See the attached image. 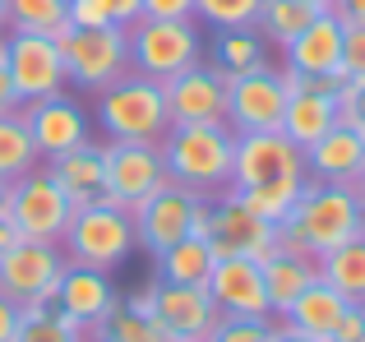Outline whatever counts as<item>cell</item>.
<instances>
[{
	"instance_id": "cell-34",
	"label": "cell",
	"mask_w": 365,
	"mask_h": 342,
	"mask_svg": "<svg viewBox=\"0 0 365 342\" xmlns=\"http://www.w3.org/2000/svg\"><path fill=\"white\" fill-rule=\"evenodd\" d=\"M277 319L273 315H222L208 342H273Z\"/></svg>"
},
{
	"instance_id": "cell-40",
	"label": "cell",
	"mask_w": 365,
	"mask_h": 342,
	"mask_svg": "<svg viewBox=\"0 0 365 342\" xmlns=\"http://www.w3.org/2000/svg\"><path fill=\"white\" fill-rule=\"evenodd\" d=\"M70 24L74 28H102V24H111V14L102 0H70Z\"/></svg>"
},
{
	"instance_id": "cell-5",
	"label": "cell",
	"mask_w": 365,
	"mask_h": 342,
	"mask_svg": "<svg viewBox=\"0 0 365 342\" xmlns=\"http://www.w3.org/2000/svg\"><path fill=\"white\" fill-rule=\"evenodd\" d=\"M208 213H213V199L195 195L185 185H162L148 204L134 208V241L143 254H167L171 245H180L185 236H208Z\"/></svg>"
},
{
	"instance_id": "cell-22",
	"label": "cell",
	"mask_w": 365,
	"mask_h": 342,
	"mask_svg": "<svg viewBox=\"0 0 365 342\" xmlns=\"http://www.w3.org/2000/svg\"><path fill=\"white\" fill-rule=\"evenodd\" d=\"M365 171V144L361 130L338 120L324 139H314L305 148V176L324 180V185H356V176Z\"/></svg>"
},
{
	"instance_id": "cell-6",
	"label": "cell",
	"mask_w": 365,
	"mask_h": 342,
	"mask_svg": "<svg viewBox=\"0 0 365 342\" xmlns=\"http://www.w3.org/2000/svg\"><path fill=\"white\" fill-rule=\"evenodd\" d=\"M125 37H130V70L158 83L204 61V37L195 19H134Z\"/></svg>"
},
{
	"instance_id": "cell-51",
	"label": "cell",
	"mask_w": 365,
	"mask_h": 342,
	"mask_svg": "<svg viewBox=\"0 0 365 342\" xmlns=\"http://www.w3.org/2000/svg\"><path fill=\"white\" fill-rule=\"evenodd\" d=\"M5 195H9V185H0V208H5Z\"/></svg>"
},
{
	"instance_id": "cell-35",
	"label": "cell",
	"mask_w": 365,
	"mask_h": 342,
	"mask_svg": "<svg viewBox=\"0 0 365 342\" xmlns=\"http://www.w3.org/2000/svg\"><path fill=\"white\" fill-rule=\"evenodd\" d=\"M259 0H195V19H204L208 28H245L255 24Z\"/></svg>"
},
{
	"instance_id": "cell-26",
	"label": "cell",
	"mask_w": 365,
	"mask_h": 342,
	"mask_svg": "<svg viewBox=\"0 0 365 342\" xmlns=\"http://www.w3.org/2000/svg\"><path fill=\"white\" fill-rule=\"evenodd\" d=\"M222 79H236V74H250V70H264L268 65V42L255 24L245 28H217V42H213V56H208Z\"/></svg>"
},
{
	"instance_id": "cell-30",
	"label": "cell",
	"mask_w": 365,
	"mask_h": 342,
	"mask_svg": "<svg viewBox=\"0 0 365 342\" xmlns=\"http://www.w3.org/2000/svg\"><path fill=\"white\" fill-rule=\"evenodd\" d=\"M314 14H324L319 5L310 0H259V14H255V28L264 33L268 46H287Z\"/></svg>"
},
{
	"instance_id": "cell-27",
	"label": "cell",
	"mask_w": 365,
	"mask_h": 342,
	"mask_svg": "<svg viewBox=\"0 0 365 342\" xmlns=\"http://www.w3.org/2000/svg\"><path fill=\"white\" fill-rule=\"evenodd\" d=\"M93 333L107 338V342H180L148 306H139L134 296L130 301H116V306L107 310V319H102Z\"/></svg>"
},
{
	"instance_id": "cell-39",
	"label": "cell",
	"mask_w": 365,
	"mask_h": 342,
	"mask_svg": "<svg viewBox=\"0 0 365 342\" xmlns=\"http://www.w3.org/2000/svg\"><path fill=\"white\" fill-rule=\"evenodd\" d=\"M324 342H365V301H351L347 315L338 319V328H333Z\"/></svg>"
},
{
	"instance_id": "cell-18",
	"label": "cell",
	"mask_w": 365,
	"mask_h": 342,
	"mask_svg": "<svg viewBox=\"0 0 365 342\" xmlns=\"http://www.w3.org/2000/svg\"><path fill=\"white\" fill-rule=\"evenodd\" d=\"M162 93H167L171 125H208L227 116V79L208 61L162 79Z\"/></svg>"
},
{
	"instance_id": "cell-2",
	"label": "cell",
	"mask_w": 365,
	"mask_h": 342,
	"mask_svg": "<svg viewBox=\"0 0 365 342\" xmlns=\"http://www.w3.org/2000/svg\"><path fill=\"white\" fill-rule=\"evenodd\" d=\"M232 157H236V130L227 120L171 125L167 139H162L167 176L204 199H217L232 190Z\"/></svg>"
},
{
	"instance_id": "cell-12",
	"label": "cell",
	"mask_w": 365,
	"mask_h": 342,
	"mask_svg": "<svg viewBox=\"0 0 365 342\" xmlns=\"http://www.w3.org/2000/svg\"><path fill=\"white\" fill-rule=\"evenodd\" d=\"M5 70L9 83H14L19 102H37V98H51L61 93L65 83V56L61 42L46 33H5Z\"/></svg>"
},
{
	"instance_id": "cell-54",
	"label": "cell",
	"mask_w": 365,
	"mask_h": 342,
	"mask_svg": "<svg viewBox=\"0 0 365 342\" xmlns=\"http://www.w3.org/2000/svg\"><path fill=\"white\" fill-rule=\"evenodd\" d=\"M361 144H365V125H361Z\"/></svg>"
},
{
	"instance_id": "cell-20",
	"label": "cell",
	"mask_w": 365,
	"mask_h": 342,
	"mask_svg": "<svg viewBox=\"0 0 365 342\" xmlns=\"http://www.w3.org/2000/svg\"><path fill=\"white\" fill-rule=\"evenodd\" d=\"M46 176L61 185V195L70 199V208H88V204H111L107 190V144H79L70 153L42 157Z\"/></svg>"
},
{
	"instance_id": "cell-43",
	"label": "cell",
	"mask_w": 365,
	"mask_h": 342,
	"mask_svg": "<svg viewBox=\"0 0 365 342\" xmlns=\"http://www.w3.org/2000/svg\"><path fill=\"white\" fill-rule=\"evenodd\" d=\"M24 102H19L14 83H9V70H5V37H0V116H9V111H19Z\"/></svg>"
},
{
	"instance_id": "cell-15",
	"label": "cell",
	"mask_w": 365,
	"mask_h": 342,
	"mask_svg": "<svg viewBox=\"0 0 365 342\" xmlns=\"http://www.w3.org/2000/svg\"><path fill=\"white\" fill-rule=\"evenodd\" d=\"M162 185H171L167 162H162V144H107V190L111 204L134 213L148 204Z\"/></svg>"
},
{
	"instance_id": "cell-8",
	"label": "cell",
	"mask_w": 365,
	"mask_h": 342,
	"mask_svg": "<svg viewBox=\"0 0 365 342\" xmlns=\"http://www.w3.org/2000/svg\"><path fill=\"white\" fill-rule=\"evenodd\" d=\"M305 180H310L305 176V153L282 130L236 135L232 190H301Z\"/></svg>"
},
{
	"instance_id": "cell-44",
	"label": "cell",
	"mask_w": 365,
	"mask_h": 342,
	"mask_svg": "<svg viewBox=\"0 0 365 342\" xmlns=\"http://www.w3.org/2000/svg\"><path fill=\"white\" fill-rule=\"evenodd\" d=\"M102 5H107L111 24H120V28H130L134 19H143V0H102Z\"/></svg>"
},
{
	"instance_id": "cell-9",
	"label": "cell",
	"mask_w": 365,
	"mask_h": 342,
	"mask_svg": "<svg viewBox=\"0 0 365 342\" xmlns=\"http://www.w3.org/2000/svg\"><path fill=\"white\" fill-rule=\"evenodd\" d=\"M65 264H70V259H65L61 241H33V236H19V241L0 254V291H5L9 301H19L24 310L51 306Z\"/></svg>"
},
{
	"instance_id": "cell-21",
	"label": "cell",
	"mask_w": 365,
	"mask_h": 342,
	"mask_svg": "<svg viewBox=\"0 0 365 342\" xmlns=\"http://www.w3.org/2000/svg\"><path fill=\"white\" fill-rule=\"evenodd\" d=\"M116 287H111V278L102 269H88V264H65L61 273V287H56V306L65 310V315L74 319L79 328H98L102 319H107V310L116 306Z\"/></svg>"
},
{
	"instance_id": "cell-53",
	"label": "cell",
	"mask_w": 365,
	"mask_h": 342,
	"mask_svg": "<svg viewBox=\"0 0 365 342\" xmlns=\"http://www.w3.org/2000/svg\"><path fill=\"white\" fill-rule=\"evenodd\" d=\"M88 342H107V338H98V333H88Z\"/></svg>"
},
{
	"instance_id": "cell-50",
	"label": "cell",
	"mask_w": 365,
	"mask_h": 342,
	"mask_svg": "<svg viewBox=\"0 0 365 342\" xmlns=\"http://www.w3.org/2000/svg\"><path fill=\"white\" fill-rule=\"evenodd\" d=\"M361 236H365V199H361Z\"/></svg>"
},
{
	"instance_id": "cell-45",
	"label": "cell",
	"mask_w": 365,
	"mask_h": 342,
	"mask_svg": "<svg viewBox=\"0 0 365 342\" xmlns=\"http://www.w3.org/2000/svg\"><path fill=\"white\" fill-rule=\"evenodd\" d=\"M329 9L342 24H365V0H329Z\"/></svg>"
},
{
	"instance_id": "cell-32",
	"label": "cell",
	"mask_w": 365,
	"mask_h": 342,
	"mask_svg": "<svg viewBox=\"0 0 365 342\" xmlns=\"http://www.w3.org/2000/svg\"><path fill=\"white\" fill-rule=\"evenodd\" d=\"M14 342H88V328H79V324H74V319L51 301V306L24 310Z\"/></svg>"
},
{
	"instance_id": "cell-4",
	"label": "cell",
	"mask_w": 365,
	"mask_h": 342,
	"mask_svg": "<svg viewBox=\"0 0 365 342\" xmlns=\"http://www.w3.org/2000/svg\"><path fill=\"white\" fill-rule=\"evenodd\" d=\"M61 250L70 264H88V269H120L139 241H134V217L125 213L120 204H88V208H74L70 227L61 236Z\"/></svg>"
},
{
	"instance_id": "cell-42",
	"label": "cell",
	"mask_w": 365,
	"mask_h": 342,
	"mask_svg": "<svg viewBox=\"0 0 365 342\" xmlns=\"http://www.w3.org/2000/svg\"><path fill=\"white\" fill-rule=\"evenodd\" d=\"M19 319H24V306H19V301H9L5 291H0V342H14Z\"/></svg>"
},
{
	"instance_id": "cell-46",
	"label": "cell",
	"mask_w": 365,
	"mask_h": 342,
	"mask_svg": "<svg viewBox=\"0 0 365 342\" xmlns=\"http://www.w3.org/2000/svg\"><path fill=\"white\" fill-rule=\"evenodd\" d=\"M14 241H19V232H14V222H9V213L0 208V254H5V250H9Z\"/></svg>"
},
{
	"instance_id": "cell-17",
	"label": "cell",
	"mask_w": 365,
	"mask_h": 342,
	"mask_svg": "<svg viewBox=\"0 0 365 342\" xmlns=\"http://www.w3.org/2000/svg\"><path fill=\"white\" fill-rule=\"evenodd\" d=\"M19 116H24V125H28V135H33V144H37V153H42V157L70 153V148H79V144H88V139H93L88 111H83L65 88L51 93V98L24 102Z\"/></svg>"
},
{
	"instance_id": "cell-38",
	"label": "cell",
	"mask_w": 365,
	"mask_h": 342,
	"mask_svg": "<svg viewBox=\"0 0 365 342\" xmlns=\"http://www.w3.org/2000/svg\"><path fill=\"white\" fill-rule=\"evenodd\" d=\"M338 120L347 125H365V79H347L338 83Z\"/></svg>"
},
{
	"instance_id": "cell-10",
	"label": "cell",
	"mask_w": 365,
	"mask_h": 342,
	"mask_svg": "<svg viewBox=\"0 0 365 342\" xmlns=\"http://www.w3.org/2000/svg\"><path fill=\"white\" fill-rule=\"evenodd\" d=\"M5 213L14 222L19 236H33V241H61L65 227H70V199L61 195L46 167H33L28 176L9 180V195H5Z\"/></svg>"
},
{
	"instance_id": "cell-24",
	"label": "cell",
	"mask_w": 365,
	"mask_h": 342,
	"mask_svg": "<svg viewBox=\"0 0 365 342\" xmlns=\"http://www.w3.org/2000/svg\"><path fill=\"white\" fill-rule=\"evenodd\" d=\"M259 273H264L268 310H273V319H282L287 306H292V301L301 296V291L310 287L314 278H319V259H314V254H301V250H287V245H277L268 259H259Z\"/></svg>"
},
{
	"instance_id": "cell-3",
	"label": "cell",
	"mask_w": 365,
	"mask_h": 342,
	"mask_svg": "<svg viewBox=\"0 0 365 342\" xmlns=\"http://www.w3.org/2000/svg\"><path fill=\"white\" fill-rule=\"evenodd\" d=\"M98 125L107 135V144H162L171 130L167 93L158 79L143 74H125V79L107 83L98 93Z\"/></svg>"
},
{
	"instance_id": "cell-7",
	"label": "cell",
	"mask_w": 365,
	"mask_h": 342,
	"mask_svg": "<svg viewBox=\"0 0 365 342\" xmlns=\"http://www.w3.org/2000/svg\"><path fill=\"white\" fill-rule=\"evenodd\" d=\"M65 56V79L79 83L83 93H102L107 83H116L130 74V37L120 24H102V28H61L56 33Z\"/></svg>"
},
{
	"instance_id": "cell-31",
	"label": "cell",
	"mask_w": 365,
	"mask_h": 342,
	"mask_svg": "<svg viewBox=\"0 0 365 342\" xmlns=\"http://www.w3.org/2000/svg\"><path fill=\"white\" fill-rule=\"evenodd\" d=\"M33 167H42V153H37V144H33V135H28L24 116L9 111V116H0V185L28 176Z\"/></svg>"
},
{
	"instance_id": "cell-49",
	"label": "cell",
	"mask_w": 365,
	"mask_h": 342,
	"mask_svg": "<svg viewBox=\"0 0 365 342\" xmlns=\"http://www.w3.org/2000/svg\"><path fill=\"white\" fill-rule=\"evenodd\" d=\"M351 190H356V195L365 199V171H361V176H356V185H351Z\"/></svg>"
},
{
	"instance_id": "cell-52",
	"label": "cell",
	"mask_w": 365,
	"mask_h": 342,
	"mask_svg": "<svg viewBox=\"0 0 365 342\" xmlns=\"http://www.w3.org/2000/svg\"><path fill=\"white\" fill-rule=\"evenodd\" d=\"M310 5H319V9H329V0H310Z\"/></svg>"
},
{
	"instance_id": "cell-33",
	"label": "cell",
	"mask_w": 365,
	"mask_h": 342,
	"mask_svg": "<svg viewBox=\"0 0 365 342\" xmlns=\"http://www.w3.org/2000/svg\"><path fill=\"white\" fill-rule=\"evenodd\" d=\"M9 28L56 37L61 28H70V0H9Z\"/></svg>"
},
{
	"instance_id": "cell-11",
	"label": "cell",
	"mask_w": 365,
	"mask_h": 342,
	"mask_svg": "<svg viewBox=\"0 0 365 342\" xmlns=\"http://www.w3.org/2000/svg\"><path fill=\"white\" fill-rule=\"evenodd\" d=\"M287 88L282 70L277 65H264V70H250V74H236L227 79V125L236 135H255V130H282V116H287Z\"/></svg>"
},
{
	"instance_id": "cell-13",
	"label": "cell",
	"mask_w": 365,
	"mask_h": 342,
	"mask_svg": "<svg viewBox=\"0 0 365 342\" xmlns=\"http://www.w3.org/2000/svg\"><path fill=\"white\" fill-rule=\"evenodd\" d=\"M208 250L217 259H268L277 250V227L255 217L250 208L241 204L236 190L213 199V213H208Z\"/></svg>"
},
{
	"instance_id": "cell-36",
	"label": "cell",
	"mask_w": 365,
	"mask_h": 342,
	"mask_svg": "<svg viewBox=\"0 0 365 342\" xmlns=\"http://www.w3.org/2000/svg\"><path fill=\"white\" fill-rule=\"evenodd\" d=\"M236 195H241V204L255 217H264V222L277 227L287 213H292V204H296V195H301V190H236Z\"/></svg>"
},
{
	"instance_id": "cell-37",
	"label": "cell",
	"mask_w": 365,
	"mask_h": 342,
	"mask_svg": "<svg viewBox=\"0 0 365 342\" xmlns=\"http://www.w3.org/2000/svg\"><path fill=\"white\" fill-rule=\"evenodd\" d=\"M365 79V24H342V83Z\"/></svg>"
},
{
	"instance_id": "cell-29",
	"label": "cell",
	"mask_w": 365,
	"mask_h": 342,
	"mask_svg": "<svg viewBox=\"0 0 365 342\" xmlns=\"http://www.w3.org/2000/svg\"><path fill=\"white\" fill-rule=\"evenodd\" d=\"M319 278L347 301H365V236H351L347 245L329 250L319 259Z\"/></svg>"
},
{
	"instance_id": "cell-16",
	"label": "cell",
	"mask_w": 365,
	"mask_h": 342,
	"mask_svg": "<svg viewBox=\"0 0 365 342\" xmlns=\"http://www.w3.org/2000/svg\"><path fill=\"white\" fill-rule=\"evenodd\" d=\"M277 70H282L287 88H292L287 116H282V135L305 153L314 139H324L338 125V83L333 79H301V74L287 70V65H277Z\"/></svg>"
},
{
	"instance_id": "cell-48",
	"label": "cell",
	"mask_w": 365,
	"mask_h": 342,
	"mask_svg": "<svg viewBox=\"0 0 365 342\" xmlns=\"http://www.w3.org/2000/svg\"><path fill=\"white\" fill-rule=\"evenodd\" d=\"M9 33V0H0V37Z\"/></svg>"
},
{
	"instance_id": "cell-28",
	"label": "cell",
	"mask_w": 365,
	"mask_h": 342,
	"mask_svg": "<svg viewBox=\"0 0 365 342\" xmlns=\"http://www.w3.org/2000/svg\"><path fill=\"white\" fill-rule=\"evenodd\" d=\"M213 264H217V254L208 250L204 236H185V241L171 245L167 254H158V278L185 282V287H208V278H213Z\"/></svg>"
},
{
	"instance_id": "cell-1",
	"label": "cell",
	"mask_w": 365,
	"mask_h": 342,
	"mask_svg": "<svg viewBox=\"0 0 365 342\" xmlns=\"http://www.w3.org/2000/svg\"><path fill=\"white\" fill-rule=\"evenodd\" d=\"M351 236H361V195L351 185L305 180L292 213L277 222V245L314 254V259H324L338 245H347Z\"/></svg>"
},
{
	"instance_id": "cell-14",
	"label": "cell",
	"mask_w": 365,
	"mask_h": 342,
	"mask_svg": "<svg viewBox=\"0 0 365 342\" xmlns=\"http://www.w3.org/2000/svg\"><path fill=\"white\" fill-rule=\"evenodd\" d=\"M134 301L148 306L180 342H208V333L222 319L208 287H185V282H167V278H153L143 291H134Z\"/></svg>"
},
{
	"instance_id": "cell-25",
	"label": "cell",
	"mask_w": 365,
	"mask_h": 342,
	"mask_svg": "<svg viewBox=\"0 0 365 342\" xmlns=\"http://www.w3.org/2000/svg\"><path fill=\"white\" fill-rule=\"evenodd\" d=\"M347 306H351V301L342 296V291H333L324 278H314L310 287L287 306V315L277 319V324L296 328V333H305V338H329L333 328H338V319L347 315Z\"/></svg>"
},
{
	"instance_id": "cell-47",
	"label": "cell",
	"mask_w": 365,
	"mask_h": 342,
	"mask_svg": "<svg viewBox=\"0 0 365 342\" xmlns=\"http://www.w3.org/2000/svg\"><path fill=\"white\" fill-rule=\"evenodd\" d=\"M273 342H324V338H305V333H296V328L277 324V333H273Z\"/></svg>"
},
{
	"instance_id": "cell-41",
	"label": "cell",
	"mask_w": 365,
	"mask_h": 342,
	"mask_svg": "<svg viewBox=\"0 0 365 342\" xmlns=\"http://www.w3.org/2000/svg\"><path fill=\"white\" fill-rule=\"evenodd\" d=\"M143 19H195V0H143Z\"/></svg>"
},
{
	"instance_id": "cell-23",
	"label": "cell",
	"mask_w": 365,
	"mask_h": 342,
	"mask_svg": "<svg viewBox=\"0 0 365 342\" xmlns=\"http://www.w3.org/2000/svg\"><path fill=\"white\" fill-rule=\"evenodd\" d=\"M208 296L217 301L222 315H273L259 259H217L213 278H208Z\"/></svg>"
},
{
	"instance_id": "cell-19",
	"label": "cell",
	"mask_w": 365,
	"mask_h": 342,
	"mask_svg": "<svg viewBox=\"0 0 365 342\" xmlns=\"http://www.w3.org/2000/svg\"><path fill=\"white\" fill-rule=\"evenodd\" d=\"M287 70H296L301 79H333L342 83V19L333 9L314 14L292 42L282 46Z\"/></svg>"
}]
</instances>
